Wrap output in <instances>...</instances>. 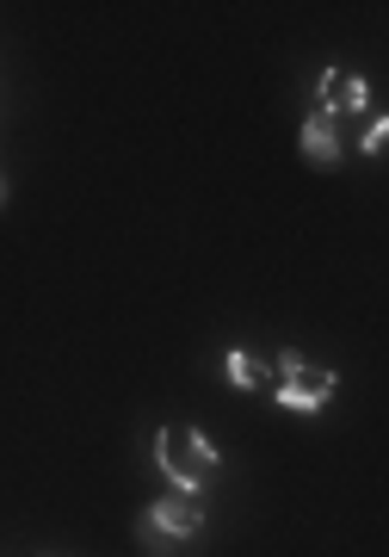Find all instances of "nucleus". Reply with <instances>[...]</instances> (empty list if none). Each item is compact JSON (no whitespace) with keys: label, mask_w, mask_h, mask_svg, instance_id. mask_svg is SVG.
Listing matches in <instances>:
<instances>
[{"label":"nucleus","mask_w":389,"mask_h":557,"mask_svg":"<svg viewBox=\"0 0 389 557\" xmlns=\"http://www.w3.org/2000/svg\"><path fill=\"white\" fill-rule=\"evenodd\" d=\"M297 149H303V161H315V168H340L347 161V143H340V119L334 112H315L303 119V131H297Z\"/></svg>","instance_id":"39448f33"},{"label":"nucleus","mask_w":389,"mask_h":557,"mask_svg":"<svg viewBox=\"0 0 389 557\" xmlns=\"http://www.w3.org/2000/svg\"><path fill=\"white\" fill-rule=\"evenodd\" d=\"M223 379H229L235 391H260V384H266V366H260L248 347H229V354H223Z\"/></svg>","instance_id":"423d86ee"},{"label":"nucleus","mask_w":389,"mask_h":557,"mask_svg":"<svg viewBox=\"0 0 389 557\" xmlns=\"http://www.w3.org/2000/svg\"><path fill=\"white\" fill-rule=\"evenodd\" d=\"M273 379H278V409H291V416H322L334 397V384H340L328 366H315L303 354H278Z\"/></svg>","instance_id":"7ed1b4c3"},{"label":"nucleus","mask_w":389,"mask_h":557,"mask_svg":"<svg viewBox=\"0 0 389 557\" xmlns=\"http://www.w3.org/2000/svg\"><path fill=\"white\" fill-rule=\"evenodd\" d=\"M0 205H7V174H0Z\"/></svg>","instance_id":"6e6552de"},{"label":"nucleus","mask_w":389,"mask_h":557,"mask_svg":"<svg viewBox=\"0 0 389 557\" xmlns=\"http://www.w3.org/2000/svg\"><path fill=\"white\" fill-rule=\"evenodd\" d=\"M198 533H204V502H198V496H179V490H174V496H155V502L137 515V539H142L155 557L186 552Z\"/></svg>","instance_id":"f03ea898"},{"label":"nucleus","mask_w":389,"mask_h":557,"mask_svg":"<svg viewBox=\"0 0 389 557\" xmlns=\"http://www.w3.org/2000/svg\"><path fill=\"white\" fill-rule=\"evenodd\" d=\"M384 143H389V119L377 112V119H371V131L359 137V149H365V156H384Z\"/></svg>","instance_id":"0eeeda50"},{"label":"nucleus","mask_w":389,"mask_h":557,"mask_svg":"<svg viewBox=\"0 0 389 557\" xmlns=\"http://www.w3.org/2000/svg\"><path fill=\"white\" fill-rule=\"evenodd\" d=\"M371 81L365 75H347V69H322L315 75V112H334V119H347V112H371Z\"/></svg>","instance_id":"20e7f679"},{"label":"nucleus","mask_w":389,"mask_h":557,"mask_svg":"<svg viewBox=\"0 0 389 557\" xmlns=\"http://www.w3.org/2000/svg\"><path fill=\"white\" fill-rule=\"evenodd\" d=\"M155 465L167 471V483H174L179 496H204L223 458H216V446L198 434V428H179L174 421V428H161L155 434Z\"/></svg>","instance_id":"f257e3e1"}]
</instances>
